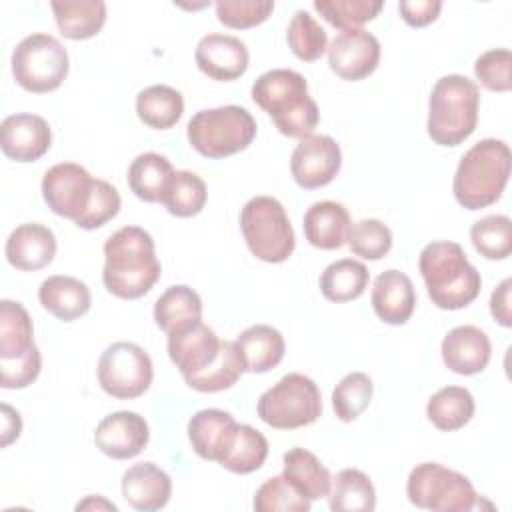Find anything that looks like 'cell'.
<instances>
[{"label": "cell", "instance_id": "obj_41", "mask_svg": "<svg viewBox=\"0 0 512 512\" xmlns=\"http://www.w3.org/2000/svg\"><path fill=\"white\" fill-rule=\"evenodd\" d=\"M374 394L372 378L366 372L346 374L332 390V408L342 422L356 420L368 406Z\"/></svg>", "mask_w": 512, "mask_h": 512}, {"label": "cell", "instance_id": "obj_25", "mask_svg": "<svg viewBox=\"0 0 512 512\" xmlns=\"http://www.w3.org/2000/svg\"><path fill=\"white\" fill-rule=\"evenodd\" d=\"M38 300L42 308L58 320L72 322L90 310L92 296L90 288L82 280L74 276L54 274L40 284Z\"/></svg>", "mask_w": 512, "mask_h": 512}, {"label": "cell", "instance_id": "obj_16", "mask_svg": "<svg viewBox=\"0 0 512 512\" xmlns=\"http://www.w3.org/2000/svg\"><path fill=\"white\" fill-rule=\"evenodd\" d=\"M2 152L16 162H34L52 146L50 124L38 114H10L0 124Z\"/></svg>", "mask_w": 512, "mask_h": 512}, {"label": "cell", "instance_id": "obj_50", "mask_svg": "<svg viewBox=\"0 0 512 512\" xmlns=\"http://www.w3.org/2000/svg\"><path fill=\"white\" fill-rule=\"evenodd\" d=\"M22 432V418L20 414L8 406V404H2V440H0V446L6 448L8 444H12Z\"/></svg>", "mask_w": 512, "mask_h": 512}, {"label": "cell", "instance_id": "obj_29", "mask_svg": "<svg viewBox=\"0 0 512 512\" xmlns=\"http://www.w3.org/2000/svg\"><path fill=\"white\" fill-rule=\"evenodd\" d=\"M284 472L282 476L310 502L328 496L332 476L328 468L306 448L294 446L284 454Z\"/></svg>", "mask_w": 512, "mask_h": 512}, {"label": "cell", "instance_id": "obj_28", "mask_svg": "<svg viewBox=\"0 0 512 512\" xmlns=\"http://www.w3.org/2000/svg\"><path fill=\"white\" fill-rule=\"evenodd\" d=\"M238 422L234 416L220 408H206L188 420V440L192 450L204 460H218L228 436Z\"/></svg>", "mask_w": 512, "mask_h": 512}, {"label": "cell", "instance_id": "obj_22", "mask_svg": "<svg viewBox=\"0 0 512 512\" xmlns=\"http://www.w3.org/2000/svg\"><path fill=\"white\" fill-rule=\"evenodd\" d=\"M122 496L134 508L142 512L160 510L172 496L170 476L154 462L132 464L122 474Z\"/></svg>", "mask_w": 512, "mask_h": 512}, {"label": "cell", "instance_id": "obj_43", "mask_svg": "<svg viewBox=\"0 0 512 512\" xmlns=\"http://www.w3.org/2000/svg\"><path fill=\"white\" fill-rule=\"evenodd\" d=\"M252 506L256 512H308L310 500L284 476H272L256 490Z\"/></svg>", "mask_w": 512, "mask_h": 512}, {"label": "cell", "instance_id": "obj_46", "mask_svg": "<svg viewBox=\"0 0 512 512\" xmlns=\"http://www.w3.org/2000/svg\"><path fill=\"white\" fill-rule=\"evenodd\" d=\"M474 74L490 92H508L512 88V52L492 48L482 52L474 62Z\"/></svg>", "mask_w": 512, "mask_h": 512}, {"label": "cell", "instance_id": "obj_48", "mask_svg": "<svg viewBox=\"0 0 512 512\" xmlns=\"http://www.w3.org/2000/svg\"><path fill=\"white\" fill-rule=\"evenodd\" d=\"M400 16L402 20L412 26V28H422L432 24L440 10H442V2L440 0H402L398 4Z\"/></svg>", "mask_w": 512, "mask_h": 512}, {"label": "cell", "instance_id": "obj_26", "mask_svg": "<svg viewBox=\"0 0 512 512\" xmlns=\"http://www.w3.org/2000/svg\"><path fill=\"white\" fill-rule=\"evenodd\" d=\"M268 458V440L250 424H236L228 436L218 464L234 474H250L262 468Z\"/></svg>", "mask_w": 512, "mask_h": 512}, {"label": "cell", "instance_id": "obj_3", "mask_svg": "<svg viewBox=\"0 0 512 512\" xmlns=\"http://www.w3.org/2000/svg\"><path fill=\"white\" fill-rule=\"evenodd\" d=\"M418 268L432 304L442 310L466 308L480 294V272L468 262L458 242L438 240L426 244L420 252Z\"/></svg>", "mask_w": 512, "mask_h": 512}, {"label": "cell", "instance_id": "obj_6", "mask_svg": "<svg viewBox=\"0 0 512 512\" xmlns=\"http://www.w3.org/2000/svg\"><path fill=\"white\" fill-rule=\"evenodd\" d=\"M186 136L190 146L206 158H226L246 150L256 138V120L252 114L236 104L208 108L196 112Z\"/></svg>", "mask_w": 512, "mask_h": 512}, {"label": "cell", "instance_id": "obj_17", "mask_svg": "<svg viewBox=\"0 0 512 512\" xmlns=\"http://www.w3.org/2000/svg\"><path fill=\"white\" fill-rule=\"evenodd\" d=\"M168 356L182 378H190L208 368L220 354L222 340L204 322L168 334Z\"/></svg>", "mask_w": 512, "mask_h": 512}, {"label": "cell", "instance_id": "obj_8", "mask_svg": "<svg viewBox=\"0 0 512 512\" xmlns=\"http://www.w3.org/2000/svg\"><path fill=\"white\" fill-rule=\"evenodd\" d=\"M256 412L264 424L276 430H294L320 418L322 396L312 378L290 372L260 394Z\"/></svg>", "mask_w": 512, "mask_h": 512}, {"label": "cell", "instance_id": "obj_2", "mask_svg": "<svg viewBox=\"0 0 512 512\" xmlns=\"http://www.w3.org/2000/svg\"><path fill=\"white\" fill-rule=\"evenodd\" d=\"M252 100L272 118L288 138L310 136L320 122V112L308 94L306 78L290 68H274L252 84Z\"/></svg>", "mask_w": 512, "mask_h": 512}, {"label": "cell", "instance_id": "obj_5", "mask_svg": "<svg viewBox=\"0 0 512 512\" xmlns=\"http://www.w3.org/2000/svg\"><path fill=\"white\" fill-rule=\"evenodd\" d=\"M480 90L462 74H446L436 80L428 98L426 130L438 146L462 144L478 124Z\"/></svg>", "mask_w": 512, "mask_h": 512}, {"label": "cell", "instance_id": "obj_10", "mask_svg": "<svg viewBox=\"0 0 512 512\" xmlns=\"http://www.w3.org/2000/svg\"><path fill=\"white\" fill-rule=\"evenodd\" d=\"M68 52L50 34L36 32L22 38L12 52V74L20 88L46 94L64 82L68 76Z\"/></svg>", "mask_w": 512, "mask_h": 512}, {"label": "cell", "instance_id": "obj_11", "mask_svg": "<svg viewBox=\"0 0 512 512\" xmlns=\"http://www.w3.org/2000/svg\"><path fill=\"white\" fill-rule=\"evenodd\" d=\"M98 384L116 400L142 396L154 378V366L148 352L134 342L110 344L98 360Z\"/></svg>", "mask_w": 512, "mask_h": 512}, {"label": "cell", "instance_id": "obj_9", "mask_svg": "<svg viewBox=\"0 0 512 512\" xmlns=\"http://www.w3.org/2000/svg\"><path fill=\"white\" fill-rule=\"evenodd\" d=\"M406 496L416 508L434 512H468L478 504L472 482L438 462H422L410 470Z\"/></svg>", "mask_w": 512, "mask_h": 512}, {"label": "cell", "instance_id": "obj_47", "mask_svg": "<svg viewBox=\"0 0 512 512\" xmlns=\"http://www.w3.org/2000/svg\"><path fill=\"white\" fill-rule=\"evenodd\" d=\"M42 368V356L38 346L28 354L14 360H0V386L6 390H20L30 386Z\"/></svg>", "mask_w": 512, "mask_h": 512}, {"label": "cell", "instance_id": "obj_27", "mask_svg": "<svg viewBox=\"0 0 512 512\" xmlns=\"http://www.w3.org/2000/svg\"><path fill=\"white\" fill-rule=\"evenodd\" d=\"M50 8L60 34L70 40H88L106 22V4L102 0H52Z\"/></svg>", "mask_w": 512, "mask_h": 512}, {"label": "cell", "instance_id": "obj_32", "mask_svg": "<svg viewBox=\"0 0 512 512\" xmlns=\"http://www.w3.org/2000/svg\"><path fill=\"white\" fill-rule=\"evenodd\" d=\"M328 506L332 512H372L376 490L368 474L358 468L340 470L330 484Z\"/></svg>", "mask_w": 512, "mask_h": 512}, {"label": "cell", "instance_id": "obj_15", "mask_svg": "<svg viewBox=\"0 0 512 512\" xmlns=\"http://www.w3.org/2000/svg\"><path fill=\"white\" fill-rule=\"evenodd\" d=\"M148 438V422L144 416L130 410H118L104 416L94 430L96 448L114 460L138 456L146 448Z\"/></svg>", "mask_w": 512, "mask_h": 512}, {"label": "cell", "instance_id": "obj_14", "mask_svg": "<svg viewBox=\"0 0 512 512\" xmlns=\"http://www.w3.org/2000/svg\"><path fill=\"white\" fill-rule=\"evenodd\" d=\"M330 70L342 80H364L380 62V42L364 28L342 30L328 46Z\"/></svg>", "mask_w": 512, "mask_h": 512}, {"label": "cell", "instance_id": "obj_36", "mask_svg": "<svg viewBox=\"0 0 512 512\" xmlns=\"http://www.w3.org/2000/svg\"><path fill=\"white\" fill-rule=\"evenodd\" d=\"M34 326L28 310L14 300L0 302V360L28 354L34 344Z\"/></svg>", "mask_w": 512, "mask_h": 512}, {"label": "cell", "instance_id": "obj_45", "mask_svg": "<svg viewBox=\"0 0 512 512\" xmlns=\"http://www.w3.org/2000/svg\"><path fill=\"white\" fill-rule=\"evenodd\" d=\"M274 10L272 0H220L216 2V16L218 22L234 28L244 30L258 26L268 20Z\"/></svg>", "mask_w": 512, "mask_h": 512}, {"label": "cell", "instance_id": "obj_12", "mask_svg": "<svg viewBox=\"0 0 512 512\" xmlns=\"http://www.w3.org/2000/svg\"><path fill=\"white\" fill-rule=\"evenodd\" d=\"M102 182V178H92L90 172L76 162H58L48 168L42 178V198L54 214L80 226L90 212Z\"/></svg>", "mask_w": 512, "mask_h": 512}, {"label": "cell", "instance_id": "obj_21", "mask_svg": "<svg viewBox=\"0 0 512 512\" xmlns=\"http://www.w3.org/2000/svg\"><path fill=\"white\" fill-rule=\"evenodd\" d=\"M370 302L382 322L400 326L406 324L414 314L416 290L404 272L390 268L376 276Z\"/></svg>", "mask_w": 512, "mask_h": 512}, {"label": "cell", "instance_id": "obj_7", "mask_svg": "<svg viewBox=\"0 0 512 512\" xmlns=\"http://www.w3.org/2000/svg\"><path fill=\"white\" fill-rule=\"evenodd\" d=\"M248 250L262 262L280 264L294 252L296 238L284 206L272 196L250 198L240 212Z\"/></svg>", "mask_w": 512, "mask_h": 512}, {"label": "cell", "instance_id": "obj_13", "mask_svg": "<svg viewBox=\"0 0 512 512\" xmlns=\"http://www.w3.org/2000/svg\"><path fill=\"white\" fill-rule=\"evenodd\" d=\"M342 166V152L334 138L326 134H310L300 138L292 156L290 172L300 188L314 190L330 184Z\"/></svg>", "mask_w": 512, "mask_h": 512}, {"label": "cell", "instance_id": "obj_42", "mask_svg": "<svg viewBox=\"0 0 512 512\" xmlns=\"http://www.w3.org/2000/svg\"><path fill=\"white\" fill-rule=\"evenodd\" d=\"M382 6V0H314V10L340 30L360 28L374 20Z\"/></svg>", "mask_w": 512, "mask_h": 512}, {"label": "cell", "instance_id": "obj_38", "mask_svg": "<svg viewBox=\"0 0 512 512\" xmlns=\"http://www.w3.org/2000/svg\"><path fill=\"white\" fill-rule=\"evenodd\" d=\"M242 372H244V366H242V360H240V354H238L234 342L222 340L218 358L208 368L186 378L184 382L196 392L212 394V392H222V390L232 388L238 382V378L242 376Z\"/></svg>", "mask_w": 512, "mask_h": 512}, {"label": "cell", "instance_id": "obj_20", "mask_svg": "<svg viewBox=\"0 0 512 512\" xmlns=\"http://www.w3.org/2000/svg\"><path fill=\"white\" fill-rule=\"evenodd\" d=\"M446 368L456 374L472 376L482 372L492 356V344L484 330L472 324L452 328L440 346Z\"/></svg>", "mask_w": 512, "mask_h": 512}, {"label": "cell", "instance_id": "obj_23", "mask_svg": "<svg viewBox=\"0 0 512 512\" xmlns=\"http://www.w3.org/2000/svg\"><path fill=\"white\" fill-rule=\"evenodd\" d=\"M350 214L344 204L334 200L314 202L302 220L306 240L320 250H336L346 244L350 232Z\"/></svg>", "mask_w": 512, "mask_h": 512}, {"label": "cell", "instance_id": "obj_31", "mask_svg": "<svg viewBox=\"0 0 512 512\" xmlns=\"http://www.w3.org/2000/svg\"><path fill=\"white\" fill-rule=\"evenodd\" d=\"M174 172L176 170L166 156L158 152H144L128 166V186L140 200L160 202Z\"/></svg>", "mask_w": 512, "mask_h": 512}, {"label": "cell", "instance_id": "obj_19", "mask_svg": "<svg viewBox=\"0 0 512 512\" xmlns=\"http://www.w3.org/2000/svg\"><path fill=\"white\" fill-rule=\"evenodd\" d=\"M6 260L12 268L22 272H36L46 268L56 256L54 232L38 222H26L16 226L4 248Z\"/></svg>", "mask_w": 512, "mask_h": 512}, {"label": "cell", "instance_id": "obj_30", "mask_svg": "<svg viewBox=\"0 0 512 512\" xmlns=\"http://www.w3.org/2000/svg\"><path fill=\"white\" fill-rule=\"evenodd\" d=\"M154 322L166 334L202 322V300L186 284L166 288L154 302Z\"/></svg>", "mask_w": 512, "mask_h": 512}, {"label": "cell", "instance_id": "obj_37", "mask_svg": "<svg viewBox=\"0 0 512 512\" xmlns=\"http://www.w3.org/2000/svg\"><path fill=\"white\" fill-rule=\"evenodd\" d=\"M206 198L208 190L198 174L190 170H176L160 202L172 216L190 218L202 212Z\"/></svg>", "mask_w": 512, "mask_h": 512}, {"label": "cell", "instance_id": "obj_18", "mask_svg": "<svg viewBox=\"0 0 512 512\" xmlns=\"http://www.w3.org/2000/svg\"><path fill=\"white\" fill-rule=\"evenodd\" d=\"M194 60L200 72L212 80L230 82L248 70L250 54L246 44L230 34H206L194 50Z\"/></svg>", "mask_w": 512, "mask_h": 512}, {"label": "cell", "instance_id": "obj_44", "mask_svg": "<svg viewBox=\"0 0 512 512\" xmlns=\"http://www.w3.org/2000/svg\"><path fill=\"white\" fill-rule=\"evenodd\" d=\"M346 242L352 254L364 260H380L392 248V232L384 222L376 218H364L350 226Z\"/></svg>", "mask_w": 512, "mask_h": 512}, {"label": "cell", "instance_id": "obj_4", "mask_svg": "<svg viewBox=\"0 0 512 512\" xmlns=\"http://www.w3.org/2000/svg\"><path fill=\"white\" fill-rule=\"evenodd\" d=\"M512 154L504 140L484 138L476 142L458 162L452 192L466 210H480L494 204L510 176Z\"/></svg>", "mask_w": 512, "mask_h": 512}, {"label": "cell", "instance_id": "obj_49", "mask_svg": "<svg viewBox=\"0 0 512 512\" xmlns=\"http://www.w3.org/2000/svg\"><path fill=\"white\" fill-rule=\"evenodd\" d=\"M510 290H512V280L506 278L498 284V288L490 296V314L492 318L504 326H512V312H510Z\"/></svg>", "mask_w": 512, "mask_h": 512}, {"label": "cell", "instance_id": "obj_34", "mask_svg": "<svg viewBox=\"0 0 512 512\" xmlns=\"http://www.w3.org/2000/svg\"><path fill=\"white\" fill-rule=\"evenodd\" d=\"M474 396L464 386H444L426 404L428 420L442 432L464 428L474 416Z\"/></svg>", "mask_w": 512, "mask_h": 512}, {"label": "cell", "instance_id": "obj_39", "mask_svg": "<svg viewBox=\"0 0 512 512\" xmlns=\"http://www.w3.org/2000/svg\"><path fill=\"white\" fill-rule=\"evenodd\" d=\"M476 252L488 260H506L512 252V220L504 214H488L470 228Z\"/></svg>", "mask_w": 512, "mask_h": 512}, {"label": "cell", "instance_id": "obj_1", "mask_svg": "<svg viewBox=\"0 0 512 512\" xmlns=\"http://www.w3.org/2000/svg\"><path fill=\"white\" fill-rule=\"evenodd\" d=\"M162 274L154 238L140 226H122L104 242L102 282L110 294L136 300L152 290Z\"/></svg>", "mask_w": 512, "mask_h": 512}, {"label": "cell", "instance_id": "obj_51", "mask_svg": "<svg viewBox=\"0 0 512 512\" xmlns=\"http://www.w3.org/2000/svg\"><path fill=\"white\" fill-rule=\"evenodd\" d=\"M94 508L96 510H114V512L118 510L114 502H108L102 496H86V500L76 504V510H94Z\"/></svg>", "mask_w": 512, "mask_h": 512}, {"label": "cell", "instance_id": "obj_35", "mask_svg": "<svg viewBox=\"0 0 512 512\" xmlns=\"http://www.w3.org/2000/svg\"><path fill=\"white\" fill-rule=\"evenodd\" d=\"M368 268L352 258H340L328 264L320 276V292L326 300L342 304L356 300L368 288Z\"/></svg>", "mask_w": 512, "mask_h": 512}, {"label": "cell", "instance_id": "obj_33", "mask_svg": "<svg viewBox=\"0 0 512 512\" xmlns=\"http://www.w3.org/2000/svg\"><path fill=\"white\" fill-rule=\"evenodd\" d=\"M182 112H184V98L172 86L152 84L140 90L136 96L138 118L154 130L172 128L182 118Z\"/></svg>", "mask_w": 512, "mask_h": 512}, {"label": "cell", "instance_id": "obj_24", "mask_svg": "<svg viewBox=\"0 0 512 512\" xmlns=\"http://www.w3.org/2000/svg\"><path fill=\"white\" fill-rule=\"evenodd\" d=\"M234 346L240 354L244 372L252 374H264L276 368L286 352L284 336L280 334V330L268 324L248 326L238 334Z\"/></svg>", "mask_w": 512, "mask_h": 512}, {"label": "cell", "instance_id": "obj_40", "mask_svg": "<svg viewBox=\"0 0 512 512\" xmlns=\"http://www.w3.org/2000/svg\"><path fill=\"white\" fill-rule=\"evenodd\" d=\"M286 42L292 54L304 62H314L328 50L326 30L306 10H298L290 18L286 28Z\"/></svg>", "mask_w": 512, "mask_h": 512}]
</instances>
